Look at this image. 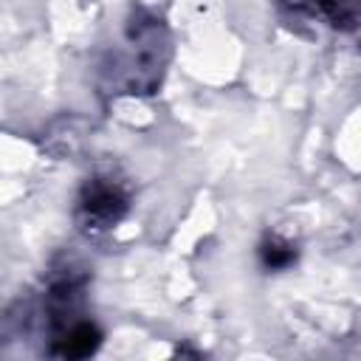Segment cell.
<instances>
[{
    "label": "cell",
    "instance_id": "6da1fadb",
    "mask_svg": "<svg viewBox=\"0 0 361 361\" xmlns=\"http://www.w3.org/2000/svg\"><path fill=\"white\" fill-rule=\"evenodd\" d=\"M121 206H124L121 195H118L113 186H107V183H96V186L90 189V195L85 197V209H87V214H90L93 220H99V223H110V220H116L118 212H121Z\"/></svg>",
    "mask_w": 361,
    "mask_h": 361
},
{
    "label": "cell",
    "instance_id": "7a4b0ae2",
    "mask_svg": "<svg viewBox=\"0 0 361 361\" xmlns=\"http://www.w3.org/2000/svg\"><path fill=\"white\" fill-rule=\"evenodd\" d=\"M96 344H99V333H96V327L87 324V322H82V324H76V327L68 330L62 353H65V355H87V353L96 350Z\"/></svg>",
    "mask_w": 361,
    "mask_h": 361
},
{
    "label": "cell",
    "instance_id": "3957f363",
    "mask_svg": "<svg viewBox=\"0 0 361 361\" xmlns=\"http://www.w3.org/2000/svg\"><path fill=\"white\" fill-rule=\"evenodd\" d=\"M265 265L268 268H285L293 259V251L288 245H265Z\"/></svg>",
    "mask_w": 361,
    "mask_h": 361
}]
</instances>
